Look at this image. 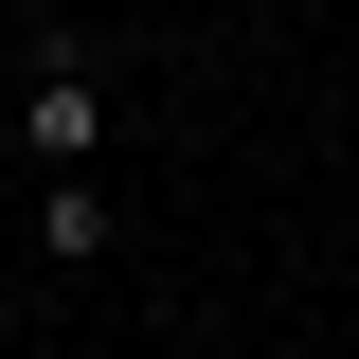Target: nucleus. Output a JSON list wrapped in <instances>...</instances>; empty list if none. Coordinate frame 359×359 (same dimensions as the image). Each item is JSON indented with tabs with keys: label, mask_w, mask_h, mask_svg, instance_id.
<instances>
[{
	"label": "nucleus",
	"mask_w": 359,
	"mask_h": 359,
	"mask_svg": "<svg viewBox=\"0 0 359 359\" xmlns=\"http://www.w3.org/2000/svg\"><path fill=\"white\" fill-rule=\"evenodd\" d=\"M18 144H36L54 180H90V162H108V72H90L72 36H36V72H18Z\"/></svg>",
	"instance_id": "1"
},
{
	"label": "nucleus",
	"mask_w": 359,
	"mask_h": 359,
	"mask_svg": "<svg viewBox=\"0 0 359 359\" xmlns=\"http://www.w3.org/2000/svg\"><path fill=\"white\" fill-rule=\"evenodd\" d=\"M108 233H126L108 180H36V252H54V269H108Z\"/></svg>",
	"instance_id": "2"
},
{
	"label": "nucleus",
	"mask_w": 359,
	"mask_h": 359,
	"mask_svg": "<svg viewBox=\"0 0 359 359\" xmlns=\"http://www.w3.org/2000/svg\"><path fill=\"white\" fill-rule=\"evenodd\" d=\"M0 36H18V0H0Z\"/></svg>",
	"instance_id": "3"
}]
</instances>
